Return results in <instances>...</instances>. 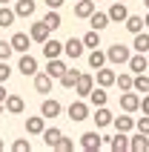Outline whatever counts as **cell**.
Wrapping results in <instances>:
<instances>
[{
    "instance_id": "obj_1",
    "label": "cell",
    "mask_w": 149,
    "mask_h": 152,
    "mask_svg": "<svg viewBox=\"0 0 149 152\" xmlns=\"http://www.w3.org/2000/svg\"><path fill=\"white\" fill-rule=\"evenodd\" d=\"M129 58H132V52L123 43H115L106 49V63H112V66H123V63H129Z\"/></svg>"
},
{
    "instance_id": "obj_2",
    "label": "cell",
    "mask_w": 149,
    "mask_h": 152,
    "mask_svg": "<svg viewBox=\"0 0 149 152\" xmlns=\"http://www.w3.org/2000/svg\"><path fill=\"white\" fill-rule=\"evenodd\" d=\"M80 146L86 152H100L103 149V135H100L98 129H95V132H83L80 135Z\"/></svg>"
},
{
    "instance_id": "obj_3",
    "label": "cell",
    "mask_w": 149,
    "mask_h": 152,
    "mask_svg": "<svg viewBox=\"0 0 149 152\" xmlns=\"http://www.w3.org/2000/svg\"><path fill=\"white\" fill-rule=\"evenodd\" d=\"M83 52H86V46H83V37H69L66 43H63V55L72 60L83 58Z\"/></svg>"
},
{
    "instance_id": "obj_4",
    "label": "cell",
    "mask_w": 149,
    "mask_h": 152,
    "mask_svg": "<svg viewBox=\"0 0 149 152\" xmlns=\"http://www.w3.org/2000/svg\"><path fill=\"white\" fill-rule=\"evenodd\" d=\"M17 72H20V75H26V77H34L40 69H37V60H34L29 52H23V55H20V63H17Z\"/></svg>"
},
{
    "instance_id": "obj_5",
    "label": "cell",
    "mask_w": 149,
    "mask_h": 152,
    "mask_svg": "<svg viewBox=\"0 0 149 152\" xmlns=\"http://www.w3.org/2000/svg\"><path fill=\"white\" fill-rule=\"evenodd\" d=\"M121 109H123V112H138V109H141V95L135 92V89L123 92V95H121Z\"/></svg>"
},
{
    "instance_id": "obj_6",
    "label": "cell",
    "mask_w": 149,
    "mask_h": 152,
    "mask_svg": "<svg viewBox=\"0 0 149 152\" xmlns=\"http://www.w3.org/2000/svg\"><path fill=\"white\" fill-rule=\"evenodd\" d=\"M92 89H95V77L86 75V72H80V75H77V83H74V95H80V98H89Z\"/></svg>"
},
{
    "instance_id": "obj_7",
    "label": "cell",
    "mask_w": 149,
    "mask_h": 152,
    "mask_svg": "<svg viewBox=\"0 0 149 152\" xmlns=\"http://www.w3.org/2000/svg\"><path fill=\"white\" fill-rule=\"evenodd\" d=\"M49 34H52V29L43 23V20H40V23H32V26H29V37H32L34 43H40V46L49 40Z\"/></svg>"
},
{
    "instance_id": "obj_8",
    "label": "cell",
    "mask_w": 149,
    "mask_h": 152,
    "mask_svg": "<svg viewBox=\"0 0 149 152\" xmlns=\"http://www.w3.org/2000/svg\"><path fill=\"white\" fill-rule=\"evenodd\" d=\"M60 112H63V106H60V101H55V98H46V101L40 103V115L46 121H55Z\"/></svg>"
},
{
    "instance_id": "obj_9",
    "label": "cell",
    "mask_w": 149,
    "mask_h": 152,
    "mask_svg": "<svg viewBox=\"0 0 149 152\" xmlns=\"http://www.w3.org/2000/svg\"><path fill=\"white\" fill-rule=\"evenodd\" d=\"M109 20H112V23H123L126 17H129V9H126V3L123 0H115V3H112V6H109Z\"/></svg>"
},
{
    "instance_id": "obj_10",
    "label": "cell",
    "mask_w": 149,
    "mask_h": 152,
    "mask_svg": "<svg viewBox=\"0 0 149 152\" xmlns=\"http://www.w3.org/2000/svg\"><path fill=\"white\" fill-rule=\"evenodd\" d=\"M112 126H115L118 132H132V129H135V118H132V112L115 115V118H112Z\"/></svg>"
},
{
    "instance_id": "obj_11",
    "label": "cell",
    "mask_w": 149,
    "mask_h": 152,
    "mask_svg": "<svg viewBox=\"0 0 149 152\" xmlns=\"http://www.w3.org/2000/svg\"><path fill=\"white\" fill-rule=\"evenodd\" d=\"M95 0H74V17H80V20H89L92 12H95Z\"/></svg>"
},
{
    "instance_id": "obj_12",
    "label": "cell",
    "mask_w": 149,
    "mask_h": 152,
    "mask_svg": "<svg viewBox=\"0 0 149 152\" xmlns=\"http://www.w3.org/2000/svg\"><path fill=\"white\" fill-rule=\"evenodd\" d=\"M92 118H95V126L98 129H106V126H112V118H115V115H112L106 106H95V115H92Z\"/></svg>"
},
{
    "instance_id": "obj_13",
    "label": "cell",
    "mask_w": 149,
    "mask_h": 152,
    "mask_svg": "<svg viewBox=\"0 0 149 152\" xmlns=\"http://www.w3.org/2000/svg\"><path fill=\"white\" fill-rule=\"evenodd\" d=\"M43 129H46V118L43 115H29L26 118V132L29 135H43Z\"/></svg>"
},
{
    "instance_id": "obj_14",
    "label": "cell",
    "mask_w": 149,
    "mask_h": 152,
    "mask_svg": "<svg viewBox=\"0 0 149 152\" xmlns=\"http://www.w3.org/2000/svg\"><path fill=\"white\" fill-rule=\"evenodd\" d=\"M69 118H72V124H80V121L89 118V106L83 101H74L72 106H69Z\"/></svg>"
},
{
    "instance_id": "obj_15",
    "label": "cell",
    "mask_w": 149,
    "mask_h": 152,
    "mask_svg": "<svg viewBox=\"0 0 149 152\" xmlns=\"http://www.w3.org/2000/svg\"><path fill=\"white\" fill-rule=\"evenodd\" d=\"M6 112L9 115H23L26 112V101L20 95H6Z\"/></svg>"
},
{
    "instance_id": "obj_16",
    "label": "cell",
    "mask_w": 149,
    "mask_h": 152,
    "mask_svg": "<svg viewBox=\"0 0 149 152\" xmlns=\"http://www.w3.org/2000/svg\"><path fill=\"white\" fill-rule=\"evenodd\" d=\"M115 77H118V72H115V69L100 66V69H98V75H95V80H98V86L109 89V86H115Z\"/></svg>"
},
{
    "instance_id": "obj_17",
    "label": "cell",
    "mask_w": 149,
    "mask_h": 152,
    "mask_svg": "<svg viewBox=\"0 0 149 152\" xmlns=\"http://www.w3.org/2000/svg\"><path fill=\"white\" fill-rule=\"evenodd\" d=\"M60 55H63V43H60V40L49 37V40L43 43V58H46V60H52V58H60Z\"/></svg>"
},
{
    "instance_id": "obj_18",
    "label": "cell",
    "mask_w": 149,
    "mask_h": 152,
    "mask_svg": "<svg viewBox=\"0 0 149 152\" xmlns=\"http://www.w3.org/2000/svg\"><path fill=\"white\" fill-rule=\"evenodd\" d=\"M52 80H55L52 75H46V72H37V75H34V92L49 95V92H52Z\"/></svg>"
},
{
    "instance_id": "obj_19",
    "label": "cell",
    "mask_w": 149,
    "mask_h": 152,
    "mask_svg": "<svg viewBox=\"0 0 149 152\" xmlns=\"http://www.w3.org/2000/svg\"><path fill=\"white\" fill-rule=\"evenodd\" d=\"M29 43H32V37H29L26 32H15V34H12V49L20 52V55L29 52Z\"/></svg>"
},
{
    "instance_id": "obj_20",
    "label": "cell",
    "mask_w": 149,
    "mask_h": 152,
    "mask_svg": "<svg viewBox=\"0 0 149 152\" xmlns=\"http://www.w3.org/2000/svg\"><path fill=\"white\" fill-rule=\"evenodd\" d=\"M129 149H132V152H146V149H149V135L135 132V135L129 138Z\"/></svg>"
},
{
    "instance_id": "obj_21",
    "label": "cell",
    "mask_w": 149,
    "mask_h": 152,
    "mask_svg": "<svg viewBox=\"0 0 149 152\" xmlns=\"http://www.w3.org/2000/svg\"><path fill=\"white\" fill-rule=\"evenodd\" d=\"M109 149H112V152L129 149V132H118L115 138H109Z\"/></svg>"
},
{
    "instance_id": "obj_22",
    "label": "cell",
    "mask_w": 149,
    "mask_h": 152,
    "mask_svg": "<svg viewBox=\"0 0 149 152\" xmlns=\"http://www.w3.org/2000/svg\"><path fill=\"white\" fill-rule=\"evenodd\" d=\"M129 69H132L135 75H141V72H146V69H149V60H146V55H143V52L132 55V58H129Z\"/></svg>"
},
{
    "instance_id": "obj_23",
    "label": "cell",
    "mask_w": 149,
    "mask_h": 152,
    "mask_svg": "<svg viewBox=\"0 0 149 152\" xmlns=\"http://www.w3.org/2000/svg\"><path fill=\"white\" fill-rule=\"evenodd\" d=\"M63 72H66V63H63L60 58H52L49 63H46V75H52L55 80H60V75H63Z\"/></svg>"
},
{
    "instance_id": "obj_24",
    "label": "cell",
    "mask_w": 149,
    "mask_h": 152,
    "mask_svg": "<svg viewBox=\"0 0 149 152\" xmlns=\"http://www.w3.org/2000/svg\"><path fill=\"white\" fill-rule=\"evenodd\" d=\"M89 23H92V29H98V32H103L112 20H109V15L106 12H92V17H89Z\"/></svg>"
},
{
    "instance_id": "obj_25",
    "label": "cell",
    "mask_w": 149,
    "mask_h": 152,
    "mask_svg": "<svg viewBox=\"0 0 149 152\" xmlns=\"http://www.w3.org/2000/svg\"><path fill=\"white\" fill-rule=\"evenodd\" d=\"M89 101H92V106H106V103H109V95H106L103 86H95V89L89 92Z\"/></svg>"
},
{
    "instance_id": "obj_26",
    "label": "cell",
    "mask_w": 149,
    "mask_h": 152,
    "mask_svg": "<svg viewBox=\"0 0 149 152\" xmlns=\"http://www.w3.org/2000/svg\"><path fill=\"white\" fill-rule=\"evenodd\" d=\"M15 15L17 17H32L34 15V0H17L15 3Z\"/></svg>"
},
{
    "instance_id": "obj_27",
    "label": "cell",
    "mask_w": 149,
    "mask_h": 152,
    "mask_svg": "<svg viewBox=\"0 0 149 152\" xmlns=\"http://www.w3.org/2000/svg\"><path fill=\"white\" fill-rule=\"evenodd\" d=\"M123 26H126V32L138 34V32H143V17H141V15H129V17L123 20Z\"/></svg>"
},
{
    "instance_id": "obj_28",
    "label": "cell",
    "mask_w": 149,
    "mask_h": 152,
    "mask_svg": "<svg viewBox=\"0 0 149 152\" xmlns=\"http://www.w3.org/2000/svg\"><path fill=\"white\" fill-rule=\"evenodd\" d=\"M77 75H80L77 69H69V66H66V72L60 75V86H63V89H74V83H77Z\"/></svg>"
},
{
    "instance_id": "obj_29",
    "label": "cell",
    "mask_w": 149,
    "mask_h": 152,
    "mask_svg": "<svg viewBox=\"0 0 149 152\" xmlns=\"http://www.w3.org/2000/svg\"><path fill=\"white\" fill-rule=\"evenodd\" d=\"M60 135H63V132H60L58 126H49V129H43V144H46V146L52 149V146H55V144L60 141Z\"/></svg>"
},
{
    "instance_id": "obj_30",
    "label": "cell",
    "mask_w": 149,
    "mask_h": 152,
    "mask_svg": "<svg viewBox=\"0 0 149 152\" xmlns=\"http://www.w3.org/2000/svg\"><path fill=\"white\" fill-rule=\"evenodd\" d=\"M132 83H135V75H129V72H121V75L115 77V86L121 89V92H129Z\"/></svg>"
},
{
    "instance_id": "obj_31",
    "label": "cell",
    "mask_w": 149,
    "mask_h": 152,
    "mask_svg": "<svg viewBox=\"0 0 149 152\" xmlns=\"http://www.w3.org/2000/svg\"><path fill=\"white\" fill-rule=\"evenodd\" d=\"M132 46H135V52H143V55H146L149 52V32H138L135 40H132Z\"/></svg>"
},
{
    "instance_id": "obj_32",
    "label": "cell",
    "mask_w": 149,
    "mask_h": 152,
    "mask_svg": "<svg viewBox=\"0 0 149 152\" xmlns=\"http://www.w3.org/2000/svg\"><path fill=\"white\" fill-rule=\"evenodd\" d=\"M15 20H17L15 9H9V6H3V9H0V26H3V29H9V26H15Z\"/></svg>"
},
{
    "instance_id": "obj_33",
    "label": "cell",
    "mask_w": 149,
    "mask_h": 152,
    "mask_svg": "<svg viewBox=\"0 0 149 152\" xmlns=\"http://www.w3.org/2000/svg\"><path fill=\"white\" fill-rule=\"evenodd\" d=\"M43 23L49 26L52 32H55V29H60V26H63V20H60V12H58V9H49V15L43 17Z\"/></svg>"
},
{
    "instance_id": "obj_34",
    "label": "cell",
    "mask_w": 149,
    "mask_h": 152,
    "mask_svg": "<svg viewBox=\"0 0 149 152\" xmlns=\"http://www.w3.org/2000/svg\"><path fill=\"white\" fill-rule=\"evenodd\" d=\"M89 66H92V69H100V66H106V52H100V49H92V52H89Z\"/></svg>"
},
{
    "instance_id": "obj_35",
    "label": "cell",
    "mask_w": 149,
    "mask_h": 152,
    "mask_svg": "<svg viewBox=\"0 0 149 152\" xmlns=\"http://www.w3.org/2000/svg\"><path fill=\"white\" fill-rule=\"evenodd\" d=\"M83 46H89V49H98L100 46V32L98 29H92V32L83 34Z\"/></svg>"
},
{
    "instance_id": "obj_36",
    "label": "cell",
    "mask_w": 149,
    "mask_h": 152,
    "mask_svg": "<svg viewBox=\"0 0 149 152\" xmlns=\"http://www.w3.org/2000/svg\"><path fill=\"white\" fill-rule=\"evenodd\" d=\"M132 89H135V92H143V95L149 92V77L143 75V72H141V75H135V83H132Z\"/></svg>"
},
{
    "instance_id": "obj_37",
    "label": "cell",
    "mask_w": 149,
    "mask_h": 152,
    "mask_svg": "<svg viewBox=\"0 0 149 152\" xmlns=\"http://www.w3.org/2000/svg\"><path fill=\"white\" fill-rule=\"evenodd\" d=\"M52 149H58V152H72V149H74V144H72V138L60 135V141H58L55 146H52Z\"/></svg>"
},
{
    "instance_id": "obj_38",
    "label": "cell",
    "mask_w": 149,
    "mask_h": 152,
    "mask_svg": "<svg viewBox=\"0 0 149 152\" xmlns=\"http://www.w3.org/2000/svg\"><path fill=\"white\" fill-rule=\"evenodd\" d=\"M12 52H15L12 49V40H0V60H9Z\"/></svg>"
},
{
    "instance_id": "obj_39",
    "label": "cell",
    "mask_w": 149,
    "mask_h": 152,
    "mask_svg": "<svg viewBox=\"0 0 149 152\" xmlns=\"http://www.w3.org/2000/svg\"><path fill=\"white\" fill-rule=\"evenodd\" d=\"M12 149H15V152H32V144H29L26 138H17L15 144H12Z\"/></svg>"
},
{
    "instance_id": "obj_40",
    "label": "cell",
    "mask_w": 149,
    "mask_h": 152,
    "mask_svg": "<svg viewBox=\"0 0 149 152\" xmlns=\"http://www.w3.org/2000/svg\"><path fill=\"white\" fill-rule=\"evenodd\" d=\"M9 77H12V66H9V60H0V83H6Z\"/></svg>"
},
{
    "instance_id": "obj_41",
    "label": "cell",
    "mask_w": 149,
    "mask_h": 152,
    "mask_svg": "<svg viewBox=\"0 0 149 152\" xmlns=\"http://www.w3.org/2000/svg\"><path fill=\"white\" fill-rule=\"evenodd\" d=\"M135 129H138V132H143V135H149V115H143V118L135 121Z\"/></svg>"
},
{
    "instance_id": "obj_42",
    "label": "cell",
    "mask_w": 149,
    "mask_h": 152,
    "mask_svg": "<svg viewBox=\"0 0 149 152\" xmlns=\"http://www.w3.org/2000/svg\"><path fill=\"white\" fill-rule=\"evenodd\" d=\"M141 112H143V115H149V92L141 98Z\"/></svg>"
},
{
    "instance_id": "obj_43",
    "label": "cell",
    "mask_w": 149,
    "mask_h": 152,
    "mask_svg": "<svg viewBox=\"0 0 149 152\" xmlns=\"http://www.w3.org/2000/svg\"><path fill=\"white\" fill-rule=\"evenodd\" d=\"M46 6H49V9H60V6H63V0H46Z\"/></svg>"
},
{
    "instance_id": "obj_44",
    "label": "cell",
    "mask_w": 149,
    "mask_h": 152,
    "mask_svg": "<svg viewBox=\"0 0 149 152\" xmlns=\"http://www.w3.org/2000/svg\"><path fill=\"white\" fill-rule=\"evenodd\" d=\"M0 103H6V86L0 83Z\"/></svg>"
},
{
    "instance_id": "obj_45",
    "label": "cell",
    "mask_w": 149,
    "mask_h": 152,
    "mask_svg": "<svg viewBox=\"0 0 149 152\" xmlns=\"http://www.w3.org/2000/svg\"><path fill=\"white\" fill-rule=\"evenodd\" d=\"M143 26H146V29H149V12H146V17H143Z\"/></svg>"
},
{
    "instance_id": "obj_46",
    "label": "cell",
    "mask_w": 149,
    "mask_h": 152,
    "mask_svg": "<svg viewBox=\"0 0 149 152\" xmlns=\"http://www.w3.org/2000/svg\"><path fill=\"white\" fill-rule=\"evenodd\" d=\"M3 149H6V144H3V138H0V152H3Z\"/></svg>"
},
{
    "instance_id": "obj_47",
    "label": "cell",
    "mask_w": 149,
    "mask_h": 152,
    "mask_svg": "<svg viewBox=\"0 0 149 152\" xmlns=\"http://www.w3.org/2000/svg\"><path fill=\"white\" fill-rule=\"evenodd\" d=\"M0 6H9V0H0Z\"/></svg>"
},
{
    "instance_id": "obj_48",
    "label": "cell",
    "mask_w": 149,
    "mask_h": 152,
    "mask_svg": "<svg viewBox=\"0 0 149 152\" xmlns=\"http://www.w3.org/2000/svg\"><path fill=\"white\" fill-rule=\"evenodd\" d=\"M143 6H146V9H149V0H143Z\"/></svg>"
},
{
    "instance_id": "obj_49",
    "label": "cell",
    "mask_w": 149,
    "mask_h": 152,
    "mask_svg": "<svg viewBox=\"0 0 149 152\" xmlns=\"http://www.w3.org/2000/svg\"><path fill=\"white\" fill-rule=\"evenodd\" d=\"M146 60H149V52H146Z\"/></svg>"
},
{
    "instance_id": "obj_50",
    "label": "cell",
    "mask_w": 149,
    "mask_h": 152,
    "mask_svg": "<svg viewBox=\"0 0 149 152\" xmlns=\"http://www.w3.org/2000/svg\"><path fill=\"white\" fill-rule=\"evenodd\" d=\"M95 3H98V0H95Z\"/></svg>"
},
{
    "instance_id": "obj_51",
    "label": "cell",
    "mask_w": 149,
    "mask_h": 152,
    "mask_svg": "<svg viewBox=\"0 0 149 152\" xmlns=\"http://www.w3.org/2000/svg\"><path fill=\"white\" fill-rule=\"evenodd\" d=\"M123 3H126V0H123Z\"/></svg>"
}]
</instances>
